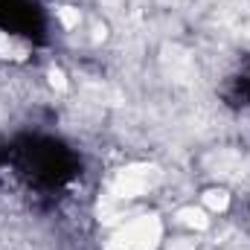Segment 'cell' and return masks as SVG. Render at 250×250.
<instances>
[{
	"mask_svg": "<svg viewBox=\"0 0 250 250\" xmlns=\"http://www.w3.org/2000/svg\"><path fill=\"white\" fill-rule=\"evenodd\" d=\"M163 236V224L157 215H140L134 221H128L125 227H120L111 242L105 245V250H157Z\"/></svg>",
	"mask_w": 250,
	"mask_h": 250,
	"instance_id": "cell-1",
	"label": "cell"
},
{
	"mask_svg": "<svg viewBox=\"0 0 250 250\" xmlns=\"http://www.w3.org/2000/svg\"><path fill=\"white\" fill-rule=\"evenodd\" d=\"M160 181V169L157 166H148V163H134V166H125L117 172L114 184H111V192L117 198H140L146 195L148 189L157 187Z\"/></svg>",
	"mask_w": 250,
	"mask_h": 250,
	"instance_id": "cell-2",
	"label": "cell"
},
{
	"mask_svg": "<svg viewBox=\"0 0 250 250\" xmlns=\"http://www.w3.org/2000/svg\"><path fill=\"white\" fill-rule=\"evenodd\" d=\"M26 53H29V47H26L21 38L0 32V59H12V62H21V59H26Z\"/></svg>",
	"mask_w": 250,
	"mask_h": 250,
	"instance_id": "cell-3",
	"label": "cell"
},
{
	"mask_svg": "<svg viewBox=\"0 0 250 250\" xmlns=\"http://www.w3.org/2000/svg\"><path fill=\"white\" fill-rule=\"evenodd\" d=\"M178 218H181L187 227H195V230H207V227H209V215H207V209H201V207H184V209L178 212Z\"/></svg>",
	"mask_w": 250,
	"mask_h": 250,
	"instance_id": "cell-4",
	"label": "cell"
},
{
	"mask_svg": "<svg viewBox=\"0 0 250 250\" xmlns=\"http://www.w3.org/2000/svg\"><path fill=\"white\" fill-rule=\"evenodd\" d=\"M204 207L212 212H224L230 207V195L224 189H209V192H204Z\"/></svg>",
	"mask_w": 250,
	"mask_h": 250,
	"instance_id": "cell-5",
	"label": "cell"
},
{
	"mask_svg": "<svg viewBox=\"0 0 250 250\" xmlns=\"http://www.w3.org/2000/svg\"><path fill=\"white\" fill-rule=\"evenodd\" d=\"M59 21H62L67 29H73V26H79L82 15H79V9H73V6H62V9H59Z\"/></svg>",
	"mask_w": 250,
	"mask_h": 250,
	"instance_id": "cell-6",
	"label": "cell"
},
{
	"mask_svg": "<svg viewBox=\"0 0 250 250\" xmlns=\"http://www.w3.org/2000/svg\"><path fill=\"white\" fill-rule=\"evenodd\" d=\"M50 84H53V87H59V90L67 87V79H64L62 70H50Z\"/></svg>",
	"mask_w": 250,
	"mask_h": 250,
	"instance_id": "cell-7",
	"label": "cell"
},
{
	"mask_svg": "<svg viewBox=\"0 0 250 250\" xmlns=\"http://www.w3.org/2000/svg\"><path fill=\"white\" fill-rule=\"evenodd\" d=\"M169 250H195V242L192 239H178V242H172Z\"/></svg>",
	"mask_w": 250,
	"mask_h": 250,
	"instance_id": "cell-8",
	"label": "cell"
}]
</instances>
